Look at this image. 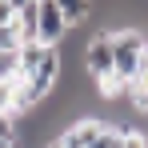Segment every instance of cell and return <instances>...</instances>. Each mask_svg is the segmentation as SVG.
<instances>
[{"label":"cell","mask_w":148,"mask_h":148,"mask_svg":"<svg viewBox=\"0 0 148 148\" xmlns=\"http://www.w3.org/2000/svg\"><path fill=\"white\" fill-rule=\"evenodd\" d=\"M120 144H124V128L116 124H104V132L92 140V148H120Z\"/></svg>","instance_id":"obj_9"},{"label":"cell","mask_w":148,"mask_h":148,"mask_svg":"<svg viewBox=\"0 0 148 148\" xmlns=\"http://www.w3.org/2000/svg\"><path fill=\"white\" fill-rule=\"evenodd\" d=\"M0 112H4V116H12V80H8V84H0Z\"/></svg>","instance_id":"obj_11"},{"label":"cell","mask_w":148,"mask_h":148,"mask_svg":"<svg viewBox=\"0 0 148 148\" xmlns=\"http://www.w3.org/2000/svg\"><path fill=\"white\" fill-rule=\"evenodd\" d=\"M68 20H64V12H60V4L56 0H44L40 4V24H36V44H48L56 48L60 40H64V32H68Z\"/></svg>","instance_id":"obj_4"},{"label":"cell","mask_w":148,"mask_h":148,"mask_svg":"<svg viewBox=\"0 0 148 148\" xmlns=\"http://www.w3.org/2000/svg\"><path fill=\"white\" fill-rule=\"evenodd\" d=\"M56 4H60V12H64V20H68V24H80V20H84V16H88V12H92V0H56Z\"/></svg>","instance_id":"obj_8"},{"label":"cell","mask_w":148,"mask_h":148,"mask_svg":"<svg viewBox=\"0 0 148 148\" xmlns=\"http://www.w3.org/2000/svg\"><path fill=\"white\" fill-rule=\"evenodd\" d=\"M16 136V128H12V116H4L0 112V140H12Z\"/></svg>","instance_id":"obj_14"},{"label":"cell","mask_w":148,"mask_h":148,"mask_svg":"<svg viewBox=\"0 0 148 148\" xmlns=\"http://www.w3.org/2000/svg\"><path fill=\"white\" fill-rule=\"evenodd\" d=\"M0 148H20V140L12 136V140H0Z\"/></svg>","instance_id":"obj_15"},{"label":"cell","mask_w":148,"mask_h":148,"mask_svg":"<svg viewBox=\"0 0 148 148\" xmlns=\"http://www.w3.org/2000/svg\"><path fill=\"white\" fill-rule=\"evenodd\" d=\"M20 76L40 96H48L52 84H56V76H60V52L48 48V44H24L20 48Z\"/></svg>","instance_id":"obj_1"},{"label":"cell","mask_w":148,"mask_h":148,"mask_svg":"<svg viewBox=\"0 0 148 148\" xmlns=\"http://www.w3.org/2000/svg\"><path fill=\"white\" fill-rule=\"evenodd\" d=\"M12 20H16V8L8 0H0V28H12Z\"/></svg>","instance_id":"obj_12"},{"label":"cell","mask_w":148,"mask_h":148,"mask_svg":"<svg viewBox=\"0 0 148 148\" xmlns=\"http://www.w3.org/2000/svg\"><path fill=\"white\" fill-rule=\"evenodd\" d=\"M120 148H148V136L136 132V128H124V144Z\"/></svg>","instance_id":"obj_10"},{"label":"cell","mask_w":148,"mask_h":148,"mask_svg":"<svg viewBox=\"0 0 148 148\" xmlns=\"http://www.w3.org/2000/svg\"><path fill=\"white\" fill-rule=\"evenodd\" d=\"M44 148H60V144H56V140H52V144H44Z\"/></svg>","instance_id":"obj_18"},{"label":"cell","mask_w":148,"mask_h":148,"mask_svg":"<svg viewBox=\"0 0 148 148\" xmlns=\"http://www.w3.org/2000/svg\"><path fill=\"white\" fill-rule=\"evenodd\" d=\"M0 48H20V40H16L12 28H0Z\"/></svg>","instance_id":"obj_13"},{"label":"cell","mask_w":148,"mask_h":148,"mask_svg":"<svg viewBox=\"0 0 148 148\" xmlns=\"http://www.w3.org/2000/svg\"><path fill=\"white\" fill-rule=\"evenodd\" d=\"M140 76H148V56H144V72H140Z\"/></svg>","instance_id":"obj_17"},{"label":"cell","mask_w":148,"mask_h":148,"mask_svg":"<svg viewBox=\"0 0 148 148\" xmlns=\"http://www.w3.org/2000/svg\"><path fill=\"white\" fill-rule=\"evenodd\" d=\"M8 4H12V8L20 12V8H24V4H32V0H8Z\"/></svg>","instance_id":"obj_16"},{"label":"cell","mask_w":148,"mask_h":148,"mask_svg":"<svg viewBox=\"0 0 148 148\" xmlns=\"http://www.w3.org/2000/svg\"><path fill=\"white\" fill-rule=\"evenodd\" d=\"M100 132H104V120H96V116H84V120H72L60 136H56V144L60 148H92V140H96Z\"/></svg>","instance_id":"obj_5"},{"label":"cell","mask_w":148,"mask_h":148,"mask_svg":"<svg viewBox=\"0 0 148 148\" xmlns=\"http://www.w3.org/2000/svg\"><path fill=\"white\" fill-rule=\"evenodd\" d=\"M40 100H44V96L28 84L24 76H16V80H12V116H28V112H36V108H40Z\"/></svg>","instance_id":"obj_6"},{"label":"cell","mask_w":148,"mask_h":148,"mask_svg":"<svg viewBox=\"0 0 148 148\" xmlns=\"http://www.w3.org/2000/svg\"><path fill=\"white\" fill-rule=\"evenodd\" d=\"M112 48H116V76L124 84H132L136 76L144 72V56H148V44L140 36V28H120L112 32Z\"/></svg>","instance_id":"obj_2"},{"label":"cell","mask_w":148,"mask_h":148,"mask_svg":"<svg viewBox=\"0 0 148 148\" xmlns=\"http://www.w3.org/2000/svg\"><path fill=\"white\" fill-rule=\"evenodd\" d=\"M20 76V48H0V84Z\"/></svg>","instance_id":"obj_7"},{"label":"cell","mask_w":148,"mask_h":148,"mask_svg":"<svg viewBox=\"0 0 148 148\" xmlns=\"http://www.w3.org/2000/svg\"><path fill=\"white\" fill-rule=\"evenodd\" d=\"M36 4H44V0H36Z\"/></svg>","instance_id":"obj_19"},{"label":"cell","mask_w":148,"mask_h":148,"mask_svg":"<svg viewBox=\"0 0 148 148\" xmlns=\"http://www.w3.org/2000/svg\"><path fill=\"white\" fill-rule=\"evenodd\" d=\"M84 68L92 80H108V76H116V48H112V32H96V36H88V44H84Z\"/></svg>","instance_id":"obj_3"}]
</instances>
